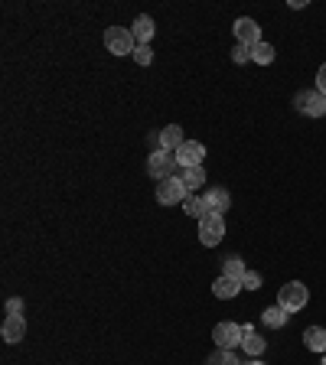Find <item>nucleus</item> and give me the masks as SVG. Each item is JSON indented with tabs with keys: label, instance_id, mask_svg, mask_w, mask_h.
<instances>
[{
	"label": "nucleus",
	"instance_id": "nucleus-1",
	"mask_svg": "<svg viewBox=\"0 0 326 365\" xmlns=\"http://www.w3.org/2000/svg\"><path fill=\"white\" fill-rule=\"evenodd\" d=\"M104 49H108L111 56H134L137 39H134L130 27H108L104 29Z\"/></svg>",
	"mask_w": 326,
	"mask_h": 365
},
{
	"label": "nucleus",
	"instance_id": "nucleus-2",
	"mask_svg": "<svg viewBox=\"0 0 326 365\" xmlns=\"http://www.w3.org/2000/svg\"><path fill=\"white\" fill-rule=\"evenodd\" d=\"M177 153H170V150H154V153H150L147 157V173L154 179H160V183H163V179H170V177H177Z\"/></svg>",
	"mask_w": 326,
	"mask_h": 365
},
{
	"label": "nucleus",
	"instance_id": "nucleus-3",
	"mask_svg": "<svg viewBox=\"0 0 326 365\" xmlns=\"http://www.w3.org/2000/svg\"><path fill=\"white\" fill-rule=\"evenodd\" d=\"M225 235V219L215 216V212H205L203 219H199V242L205 245V248H215V245L222 242Z\"/></svg>",
	"mask_w": 326,
	"mask_h": 365
},
{
	"label": "nucleus",
	"instance_id": "nucleus-4",
	"mask_svg": "<svg viewBox=\"0 0 326 365\" xmlns=\"http://www.w3.org/2000/svg\"><path fill=\"white\" fill-rule=\"evenodd\" d=\"M186 186L179 177H170L163 183H157V202L160 206H177V202H186Z\"/></svg>",
	"mask_w": 326,
	"mask_h": 365
},
{
	"label": "nucleus",
	"instance_id": "nucleus-5",
	"mask_svg": "<svg viewBox=\"0 0 326 365\" xmlns=\"http://www.w3.org/2000/svg\"><path fill=\"white\" fill-rule=\"evenodd\" d=\"M307 300H310V291H307V287H304L300 281H290V284H284V287H280L278 303H280L284 310H290V313H294V310H304V307H307Z\"/></svg>",
	"mask_w": 326,
	"mask_h": 365
},
{
	"label": "nucleus",
	"instance_id": "nucleus-6",
	"mask_svg": "<svg viewBox=\"0 0 326 365\" xmlns=\"http://www.w3.org/2000/svg\"><path fill=\"white\" fill-rule=\"evenodd\" d=\"M294 108L307 118H326V95L320 92H297L294 98Z\"/></svg>",
	"mask_w": 326,
	"mask_h": 365
},
{
	"label": "nucleus",
	"instance_id": "nucleus-7",
	"mask_svg": "<svg viewBox=\"0 0 326 365\" xmlns=\"http://www.w3.org/2000/svg\"><path fill=\"white\" fill-rule=\"evenodd\" d=\"M212 339H215V346H219V349L242 346V326H238V323H232V319H222V323H215Z\"/></svg>",
	"mask_w": 326,
	"mask_h": 365
},
{
	"label": "nucleus",
	"instance_id": "nucleus-8",
	"mask_svg": "<svg viewBox=\"0 0 326 365\" xmlns=\"http://www.w3.org/2000/svg\"><path fill=\"white\" fill-rule=\"evenodd\" d=\"M203 206H205V212H215V216L229 212V206H232V199H229V189L209 186V189L203 193Z\"/></svg>",
	"mask_w": 326,
	"mask_h": 365
},
{
	"label": "nucleus",
	"instance_id": "nucleus-9",
	"mask_svg": "<svg viewBox=\"0 0 326 365\" xmlns=\"http://www.w3.org/2000/svg\"><path fill=\"white\" fill-rule=\"evenodd\" d=\"M203 157H205V147L199 141H186L183 147L177 150V163L183 170H189V167H203Z\"/></svg>",
	"mask_w": 326,
	"mask_h": 365
},
{
	"label": "nucleus",
	"instance_id": "nucleus-10",
	"mask_svg": "<svg viewBox=\"0 0 326 365\" xmlns=\"http://www.w3.org/2000/svg\"><path fill=\"white\" fill-rule=\"evenodd\" d=\"M235 39H238L242 46H258V43H261V27L254 23L252 17L235 20Z\"/></svg>",
	"mask_w": 326,
	"mask_h": 365
},
{
	"label": "nucleus",
	"instance_id": "nucleus-11",
	"mask_svg": "<svg viewBox=\"0 0 326 365\" xmlns=\"http://www.w3.org/2000/svg\"><path fill=\"white\" fill-rule=\"evenodd\" d=\"M183 144H186V137H183V128H179V124H167V128L157 134V150H170V153H177Z\"/></svg>",
	"mask_w": 326,
	"mask_h": 365
},
{
	"label": "nucleus",
	"instance_id": "nucleus-12",
	"mask_svg": "<svg viewBox=\"0 0 326 365\" xmlns=\"http://www.w3.org/2000/svg\"><path fill=\"white\" fill-rule=\"evenodd\" d=\"M0 336H4V343H20V339L27 336V319L23 317H10L4 319V326H0Z\"/></svg>",
	"mask_w": 326,
	"mask_h": 365
},
{
	"label": "nucleus",
	"instance_id": "nucleus-13",
	"mask_svg": "<svg viewBox=\"0 0 326 365\" xmlns=\"http://www.w3.org/2000/svg\"><path fill=\"white\" fill-rule=\"evenodd\" d=\"M130 33L137 39V46H150V36H154V20L147 13H140L134 23H130Z\"/></svg>",
	"mask_w": 326,
	"mask_h": 365
},
{
	"label": "nucleus",
	"instance_id": "nucleus-14",
	"mask_svg": "<svg viewBox=\"0 0 326 365\" xmlns=\"http://www.w3.org/2000/svg\"><path fill=\"white\" fill-rule=\"evenodd\" d=\"M264 346H268V343H264V339L254 333V326H242V349L248 352V356L258 359L261 352H264Z\"/></svg>",
	"mask_w": 326,
	"mask_h": 365
},
{
	"label": "nucleus",
	"instance_id": "nucleus-15",
	"mask_svg": "<svg viewBox=\"0 0 326 365\" xmlns=\"http://www.w3.org/2000/svg\"><path fill=\"white\" fill-rule=\"evenodd\" d=\"M238 291H245V287H242V281H235V277H225V274H222V277H219V281L212 284V294H215V297H219V300H232Z\"/></svg>",
	"mask_w": 326,
	"mask_h": 365
},
{
	"label": "nucleus",
	"instance_id": "nucleus-16",
	"mask_svg": "<svg viewBox=\"0 0 326 365\" xmlns=\"http://www.w3.org/2000/svg\"><path fill=\"white\" fill-rule=\"evenodd\" d=\"M287 317H290V310H284L278 303V307H268L264 313H261V319H264V326L268 329H280L284 323H287Z\"/></svg>",
	"mask_w": 326,
	"mask_h": 365
},
{
	"label": "nucleus",
	"instance_id": "nucleus-17",
	"mask_svg": "<svg viewBox=\"0 0 326 365\" xmlns=\"http://www.w3.org/2000/svg\"><path fill=\"white\" fill-rule=\"evenodd\" d=\"M304 343H307L310 352H326V329L323 326H310L304 333Z\"/></svg>",
	"mask_w": 326,
	"mask_h": 365
},
{
	"label": "nucleus",
	"instance_id": "nucleus-18",
	"mask_svg": "<svg viewBox=\"0 0 326 365\" xmlns=\"http://www.w3.org/2000/svg\"><path fill=\"white\" fill-rule=\"evenodd\" d=\"M245 271H248V268H245V261L238 258V254H229V258L222 261V274H225V277H235V281H242Z\"/></svg>",
	"mask_w": 326,
	"mask_h": 365
},
{
	"label": "nucleus",
	"instance_id": "nucleus-19",
	"mask_svg": "<svg viewBox=\"0 0 326 365\" xmlns=\"http://www.w3.org/2000/svg\"><path fill=\"white\" fill-rule=\"evenodd\" d=\"M179 179H183L186 193H193V189H199L205 183V173H203V167H189V170H183V173H179Z\"/></svg>",
	"mask_w": 326,
	"mask_h": 365
},
{
	"label": "nucleus",
	"instance_id": "nucleus-20",
	"mask_svg": "<svg viewBox=\"0 0 326 365\" xmlns=\"http://www.w3.org/2000/svg\"><path fill=\"white\" fill-rule=\"evenodd\" d=\"M252 59L258 62V66H271V62H274V46L261 39L258 46H252Z\"/></svg>",
	"mask_w": 326,
	"mask_h": 365
},
{
	"label": "nucleus",
	"instance_id": "nucleus-21",
	"mask_svg": "<svg viewBox=\"0 0 326 365\" xmlns=\"http://www.w3.org/2000/svg\"><path fill=\"white\" fill-rule=\"evenodd\" d=\"M205 365H242L238 359H235L232 349H215L212 356L205 359Z\"/></svg>",
	"mask_w": 326,
	"mask_h": 365
},
{
	"label": "nucleus",
	"instance_id": "nucleus-22",
	"mask_svg": "<svg viewBox=\"0 0 326 365\" xmlns=\"http://www.w3.org/2000/svg\"><path fill=\"white\" fill-rule=\"evenodd\" d=\"M183 209H186V216H193V219H203V216H205L203 196H193V193H189V196H186V202H183Z\"/></svg>",
	"mask_w": 326,
	"mask_h": 365
},
{
	"label": "nucleus",
	"instance_id": "nucleus-23",
	"mask_svg": "<svg viewBox=\"0 0 326 365\" xmlns=\"http://www.w3.org/2000/svg\"><path fill=\"white\" fill-rule=\"evenodd\" d=\"M248 59H252V46H242V43H238V46L232 49V62L235 66H245Z\"/></svg>",
	"mask_w": 326,
	"mask_h": 365
},
{
	"label": "nucleus",
	"instance_id": "nucleus-24",
	"mask_svg": "<svg viewBox=\"0 0 326 365\" xmlns=\"http://www.w3.org/2000/svg\"><path fill=\"white\" fill-rule=\"evenodd\" d=\"M134 62H137V66H150V62H154L150 46H137V49H134Z\"/></svg>",
	"mask_w": 326,
	"mask_h": 365
},
{
	"label": "nucleus",
	"instance_id": "nucleus-25",
	"mask_svg": "<svg viewBox=\"0 0 326 365\" xmlns=\"http://www.w3.org/2000/svg\"><path fill=\"white\" fill-rule=\"evenodd\" d=\"M242 287H245V291H258V287H261V274L258 271H245Z\"/></svg>",
	"mask_w": 326,
	"mask_h": 365
},
{
	"label": "nucleus",
	"instance_id": "nucleus-26",
	"mask_svg": "<svg viewBox=\"0 0 326 365\" xmlns=\"http://www.w3.org/2000/svg\"><path fill=\"white\" fill-rule=\"evenodd\" d=\"M7 313H10V317H23V300H20V297H10V300H7Z\"/></svg>",
	"mask_w": 326,
	"mask_h": 365
},
{
	"label": "nucleus",
	"instance_id": "nucleus-27",
	"mask_svg": "<svg viewBox=\"0 0 326 365\" xmlns=\"http://www.w3.org/2000/svg\"><path fill=\"white\" fill-rule=\"evenodd\" d=\"M317 92L326 95V62L320 66V72H317Z\"/></svg>",
	"mask_w": 326,
	"mask_h": 365
},
{
	"label": "nucleus",
	"instance_id": "nucleus-28",
	"mask_svg": "<svg viewBox=\"0 0 326 365\" xmlns=\"http://www.w3.org/2000/svg\"><path fill=\"white\" fill-rule=\"evenodd\" d=\"M242 365H264L261 359H248V362H242Z\"/></svg>",
	"mask_w": 326,
	"mask_h": 365
},
{
	"label": "nucleus",
	"instance_id": "nucleus-29",
	"mask_svg": "<svg viewBox=\"0 0 326 365\" xmlns=\"http://www.w3.org/2000/svg\"><path fill=\"white\" fill-rule=\"evenodd\" d=\"M320 365H326V362H320Z\"/></svg>",
	"mask_w": 326,
	"mask_h": 365
}]
</instances>
